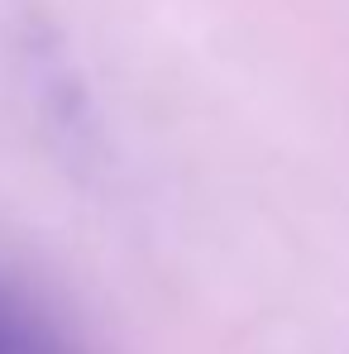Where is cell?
Instances as JSON below:
<instances>
[{
	"mask_svg": "<svg viewBox=\"0 0 349 354\" xmlns=\"http://www.w3.org/2000/svg\"><path fill=\"white\" fill-rule=\"evenodd\" d=\"M0 354H77L62 326L19 288L15 278L0 273Z\"/></svg>",
	"mask_w": 349,
	"mask_h": 354,
	"instance_id": "cell-1",
	"label": "cell"
}]
</instances>
